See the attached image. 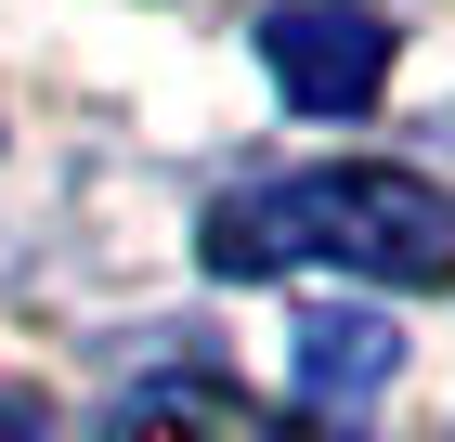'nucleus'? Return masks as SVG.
I'll use <instances>...</instances> for the list:
<instances>
[{
  "label": "nucleus",
  "instance_id": "f257e3e1",
  "mask_svg": "<svg viewBox=\"0 0 455 442\" xmlns=\"http://www.w3.org/2000/svg\"><path fill=\"white\" fill-rule=\"evenodd\" d=\"M339 261L364 286H455V196L417 170H299L209 208V273H299Z\"/></svg>",
  "mask_w": 455,
  "mask_h": 442
},
{
  "label": "nucleus",
  "instance_id": "f03ea898",
  "mask_svg": "<svg viewBox=\"0 0 455 442\" xmlns=\"http://www.w3.org/2000/svg\"><path fill=\"white\" fill-rule=\"evenodd\" d=\"M260 66L313 117H364L378 78H390V13H364V0H274L260 13Z\"/></svg>",
  "mask_w": 455,
  "mask_h": 442
},
{
  "label": "nucleus",
  "instance_id": "7ed1b4c3",
  "mask_svg": "<svg viewBox=\"0 0 455 442\" xmlns=\"http://www.w3.org/2000/svg\"><path fill=\"white\" fill-rule=\"evenodd\" d=\"M390 365H403V339L364 325V312H299V325H286V377H299L313 416H364L390 390Z\"/></svg>",
  "mask_w": 455,
  "mask_h": 442
},
{
  "label": "nucleus",
  "instance_id": "20e7f679",
  "mask_svg": "<svg viewBox=\"0 0 455 442\" xmlns=\"http://www.w3.org/2000/svg\"><path fill=\"white\" fill-rule=\"evenodd\" d=\"M117 442H286V430L247 390H221V377H156V390H131Z\"/></svg>",
  "mask_w": 455,
  "mask_h": 442
},
{
  "label": "nucleus",
  "instance_id": "39448f33",
  "mask_svg": "<svg viewBox=\"0 0 455 442\" xmlns=\"http://www.w3.org/2000/svg\"><path fill=\"white\" fill-rule=\"evenodd\" d=\"M0 442H39V404H27V390H0Z\"/></svg>",
  "mask_w": 455,
  "mask_h": 442
}]
</instances>
